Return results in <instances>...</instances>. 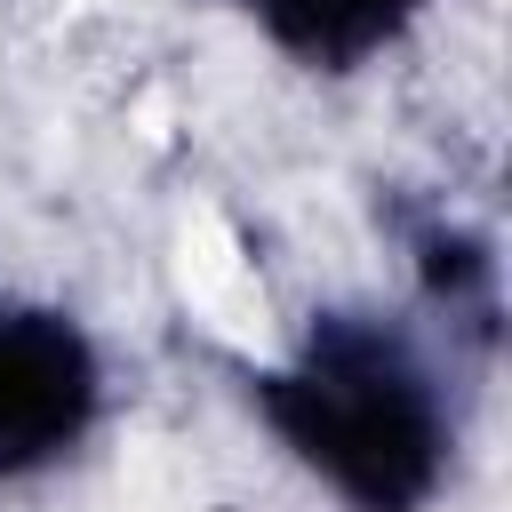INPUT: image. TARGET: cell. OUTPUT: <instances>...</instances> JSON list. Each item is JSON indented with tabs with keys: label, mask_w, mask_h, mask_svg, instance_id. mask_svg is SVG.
<instances>
[{
	"label": "cell",
	"mask_w": 512,
	"mask_h": 512,
	"mask_svg": "<svg viewBox=\"0 0 512 512\" xmlns=\"http://www.w3.org/2000/svg\"><path fill=\"white\" fill-rule=\"evenodd\" d=\"M280 440L360 512H408L440 480V416L400 344L328 328L288 376L264 384Z\"/></svg>",
	"instance_id": "6da1fadb"
},
{
	"label": "cell",
	"mask_w": 512,
	"mask_h": 512,
	"mask_svg": "<svg viewBox=\"0 0 512 512\" xmlns=\"http://www.w3.org/2000/svg\"><path fill=\"white\" fill-rule=\"evenodd\" d=\"M88 408H96L88 344L48 312H0V472L80 440Z\"/></svg>",
	"instance_id": "7a4b0ae2"
},
{
	"label": "cell",
	"mask_w": 512,
	"mask_h": 512,
	"mask_svg": "<svg viewBox=\"0 0 512 512\" xmlns=\"http://www.w3.org/2000/svg\"><path fill=\"white\" fill-rule=\"evenodd\" d=\"M256 8H264V24H272L288 48H304V56H320V64H352V56H368L376 40H392L416 0H256Z\"/></svg>",
	"instance_id": "3957f363"
}]
</instances>
